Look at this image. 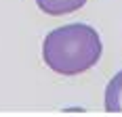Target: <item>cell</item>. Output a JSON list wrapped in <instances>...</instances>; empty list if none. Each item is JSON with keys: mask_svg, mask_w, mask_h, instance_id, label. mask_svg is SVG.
I'll return each mask as SVG.
<instances>
[{"mask_svg": "<svg viewBox=\"0 0 122 117\" xmlns=\"http://www.w3.org/2000/svg\"><path fill=\"white\" fill-rule=\"evenodd\" d=\"M101 38L95 27L70 23L53 29L42 44V58L61 75H78L97 65L101 58Z\"/></svg>", "mask_w": 122, "mask_h": 117, "instance_id": "1", "label": "cell"}, {"mask_svg": "<svg viewBox=\"0 0 122 117\" xmlns=\"http://www.w3.org/2000/svg\"><path fill=\"white\" fill-rule=\"evenodd\" d=\"M86 0H36L38 9L44 11L46 15H53V17H59V15H67V13H74L78 9L84 6Z\"/></svg>", "mask_w": 122, "mask_h": 117, "instance_id": "2", "label": "cell"}, {"mask_svg": "<svg viewBox=\"0 0 122 117\" xmlns=\"http://www.w3.org/2000/svg\"><path fill=\"white\" fill-rule=\"evenodd\" d=\"M105 111L122 113V71L112 77V82L105 88Z\"/></svg>", "mask_w": 122, "mask_h": 117, "instance_id": "3", "label": "cell"}]
</instances>
